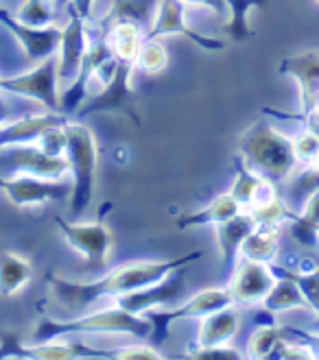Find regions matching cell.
Returning <instances> with one entry per match:
<instances>
[{
	"label": "cell",
	"instance_id": "6da1fadb",
	"mask_svg": "<svg viewBox=\"0 0 319 360\" xmlns=\"http://www.w3.org/2000/svg\"><path fill=\"white\" fill-rule=\"evenodd\" d=\"M199 258H201V253L193 251V253H188V256L173 258V260L127 262V264L114 269L112 273L103 275V278H99V280H90V282L63 280V278H57V275L51 273V275H46V282L51 286L53 297L63 306V310L77 314V312H83L90 306H94L99 300H105V297L116 300V297H120V295L158 284L164 278H168L171 273H175L177 269H184Z\"/></svg>",
	"mask_w": 319,
	"mask_h": 360
},
{
	"label": "cell",
	"instance_id": "7a4b0ae2",
	"mask_svg": "<svg viewBox=\"0 0 319 360\" xmlns=\"http://www.w3.org/2000/svg\"><path fill=\"white\" fill-rule=\"evenodd\" d=\"M154 323L144 314L127 312L120 306H110L99 312H90L75 319L57 321V319H42L33 332L35 343L39 341H53L61 336H75V334H132V336H151Z\"/></svg>",
	"mask_w": 319,
	"mask_h": 360
},
{
	"label": "cell",
	"instance_id": "3957f363",
	"mask_svg": "<svg viewBox=\"0 0 319 360\" xmlns=\"http://www.w3.org/2000/svg\"><path fill=\"white\" fill-rule=\"evenodd\" d=\"M239 153L249 168L273 184L284 181L297 166L293 140L265 122H256L243 134Z\"/></svg>",
	"mask_w": 319,
	"mask_h": 360
},
{
	"label": "cell",
	"instance_id": "277c9868",
	"mask_svg": "<svg viewBox=\"0 0 319 360\" xmlns=\"http://www.w3.org/2000/svg\"><path fill=\"white\" fill-rule=\"evenodd\" d=\"M66 160L73 175V195H70V214L81 217L92 205L94 177L99 164V146L94 134L86 124L66 122Z\"/></svg>",
	"mask_w": 319,
	"mask_h": 360
},
{
	"label": "cell",
	"instance_id": "5b68a950",
	"mask_svg": "<svg viewBox=\"0 0 319 360\" xmlns=\"http://www.w3.org/2000/svg\"><path fill=\"white\" fill-rule=\"evenodd\" d=\"M55 225L59 229L61 238L68 243V247L83 258L88 271H103L108 266L114 236L105 221L94 223H70L61 217H55Z\"/></svg>",
	"mask_w": 319,
	"mask_h": 360
},
{
	"label": "cell",
	"instance_id": "8992f818",
	"mask_svg": "<svg viewBox=\"0 0 319 360\" xmlns=\"http://www.w3.org/2000/svg\"><path fill=\"white\" fill-rule=\"evenodd\" d=\"M237 304L234 295L227 288H206L197 295H193L190 300H186L180 306H173L171 310H151L146 312V316L154 323L151 336L158 343H162L166 338L168 326L173 321H184V319H206V316L215 314L223 308H230Z\"/></svg>",
	"mask_w": 319,
	"mask_h": 360
},
{
	"label": "cell",
	"instance_id": "52a82bcc",
	"mask_svg": "<svg viewBox=\"0 0 319 360\" xmlns=\"http://www.w3.org/2000/svg\"><path fill=\"white\" fill-rule=\"evenodd\" d=\"M0 193L7 197L13 207H37L44 203H59L66 201L73 195V181L39 177V175H13V177H0Z\"/></svg>",
	"mask_w": 319,
	"mask_h": 360
},
{
	"label": "cell",
	"instance_id": "ba28073f",
	"mask_svg": "<svg viewBox=\"0 0 319 360\" xmlns=\"http://www.w3.org/2000/svg\"><path fill=\"white\" fill-rule=\"evenodd\" d=\"M59 57L53 55L35 63V68L18 77H0V92L27 96L42 103L51 112H59Z\"/></svg>",
	"mask_w": 319,
	"mask_h": 360
},
{
	"label": "cell",
	"instance_id": "9c48e42d",
	"mask_svg": "<svg viewBox=\"0 0 319 360\" xmlns=\"http://www.w3.org/2000/svg\"><path fill=\"white\" fill-rule=\"evenodd\" d=\"M136 68V63L132 61H120L116 63V68L112 77L105 81V86L99 94H94L88 103H83V108L79 110V116H90L99 112H120L127 114L134 122H140L136 112H134V98L136 92L132 90V72Z\"/></svg>",
	"mask_w": 319,
	"mask_h": 360
},
{
	"label": "cell",
	"instance_id": "30bf717a",
	"mask_svg": "<svg viewBox=\"0 0 319 360\" xmlns=\"http://www.w3.org/2000/svg\"><path fill=\"white\" fill-rule=\"evenodd\" d=\"M0 25H3L18 41V46L25 51V55L33 61L39 63L53 55L59 53L61 44V27L51 25V27H29L23 25L20 20L5 7H0Z\"/></svg>",
	"mask_w": 319,
	"mask_h": 360
},
{
	"label": "cell",
	"instance_id": "8fae6325",
	"mask_svg": "<svg viewBox=\"0 0 319 360\" xmlns=\"http://www.w3.org/2000/svg\"><path fill=\"white\" fill-rule=\"evenodd\" d=\"M186 5L182 0H160L158 5V13L154 18L151 27L146 31V39H160V37H168V35H184L190 41H195L197 46L206 49V51H223V41L221 39H212L206 37L197 31L190 29V25L186 22Z\"/></svg>",
	"mask_w": 319,
	"mask_h": 360
},
{
	"label": "cell",
	"instance_id": "7c38bea8",
	"mask_svg": "<svg viewBox=\"0 0 319 360\" xmlns=\"http://www.w3.org/2000/svg\"><path fill=\"white\" fill-rule=\"evenodd\" d=\"M184 273H186V269H177L175 273H171L168 278H164L158 284H151V286H146V288L120 295V297L114 300V304L120 306L127 312L142 314V316L146 312H151V310H160L164 306H171V304L177 302V297L182 295Z\"/></svg>",
	"mask_w": 319,
	"mask_h": 360
},
{
	"label": "cell",
	"instance_id": "4fadbf2b",
	"mask_svg": "<svg viewBox=\"0 0 319 360\" xmlns=\"http://www.w3.org/2000/svg\"><path fill=\"white\" fill-rule=\"evenodd\" d=\"M275 286V275L269 264L256 262V260H247L234 269L230 290L234 295L237 304H263L267 300V295Z\"/></svg>",
	"mask_w": 319,
	"mask_h": 360
},
{
	"label": "cell",
	"instance_id": "5bb4252c",
	"mask_svg": "<svg viewBox=\"0 0 319 360\" xmlns=\"http://www.w3.org/2000/svg\"><path fill=\"white\" fill-rule=\"evenodd\" d=\"M0 160L18 173H29L51 179H61L70 171V164L66 158H53L42 151L37 144L11 146V149L0 151Z\"/></svg>",
	"mask_w": 319,
	"mask_h": 360
},
{
	"label": "cell",
	"instance_id": "9a60e30c",
	"mask_svg": "<svg viewBox=\"0 0 319 360\" xmlns=\"http://www.w3.org/2000/svg\"><path fill=\"white\" fill-rule=\"evenodd\" d=\"M88 37V20L68 9V25L61 29V44H59V77L73 81L79 70L83 57L90 51Z\"/></svg>",
	"mask_w": 319,
	"mask_h": 360
},
{
	"label": "cell",
	"instance_id": "2e32d148",
	"mask_svg": "<svg viewBox=\"0 0 319 360\" xmlns=\"http://www.w3.org/2000/svg\"><path fill=\"white\" fill-rule=\"evenodd\" d=\"M66 122H68V116H63L59 112H46V114H33V116L18 118L7 124H0V151L11 149V146L35 144L46 131Z\"/></svg>",
	"mask_w": 319,
	"mask_h": 360
},
{
	"label": "cell",
	"instance_id": "e0dca14e",
	"mask_svg": "<svg viewBox=\"0 0 319 360\" xmlns=\"http://www.w3.org/2000/svg\"><path fill=\"white\" fill-rule=\"evenodd\" d=\"M280 72L300 83L304 112L313 110L319 101V49L297 53L280 63Z\"/></svg>",
	"mask_w": 319,
	"mask_h": 360
},
{
	"label": "cell",
	"instance_id": "ac0fdd59",
	"mask_svg": "<svg viewBox=\"0 0 319 360\" xmlns=\"http://www.w3.org/2000/svg\"><path fill=\"white\" fill-rule=\"evenodd\" d=\"M256 219H254L251 212L243 210L237 217H232L225 223L215 225L217 227V243L221 249V258H223V266L230 269L237 260V253H241V245L245 243V238L256 227Z\"/></svg>",
	"mask_w": 319,
	"mask_h": 360
},
{
	"label": "cell",
	"instance_id": "d6986e66",
	"mask_svg": "<svg viewBox=\"0 0 319 360\" xmlns=\"http://www.w3.org/2000/svg\"><path fill=\"white\" fill-rule=\"evenodd\" d=\"M239 326H241V314L234 306L210 314V316H206V319H201L197 345H201V347L227 345L232 338L237 336Z\"/></svg>",
	"mask_w": 319,
	"mask_h": 360
},
{
	"label": "cell",
	"instance_id": "ffe728a7",
	"mask_svg": "<svg viewBox=\"0 0 319 360\" xmlns=\"http://www.w3.org/2000/svg\"><path fill=\"white\" fill-rule=\"evenodd\" d=\"M33 275L31 260L15 251H0V297H13L23 290Z\"/></svg>",
	"mask_w": 319,
	"mask_h": 360
},
{
	"label": "cell",
	"instance_id": "44dd1931",
	"mask_svg": "<svg viewBox=\"0 0 319 360\" xmlns=\"http://www.w3.org/2000/svg\"><path fill=\"white\" fill-rule=\"evenodd\" d=\"M144 39H146L144 29L132 22H114L108 27V33H105V41H108L114 57L132 63H136V57L144 44Z\"/></svg>",
	"mask_w": 319,
	"mask_h": 360
},
{
	"label": "cell",
	"instance_id": "7402d4cb",
	"mask_svg": "<svg viewBox=\"0 0 319 360\" xmlns=\"http://www.w3.org/2000/svg\"><path fill=\"white\" fill-rule=\"evenodd\" d=\"M158 5H160V0H114L108 15L103 20L110 25L132 22L149 31V27H151L154 18L158 13Z\"/></svg>",
	"mask_w": 319,
	"mask_h": 360
},
{
	"label": "cell",
	"instance_id": "603a6c76",
	"mask_svg": "<svg viewBox=\"0 0 319 360\" xmlns=\"http://www.w3.org/2000/svg\"><path fill=\"white\" fill-rule=\"evenodd\" d=\"M239 212H243L241 203L230 193H225V195H219L217 199H212L204 210L195 212V214L180 219L177 227L186 229V227H199V225H219V223L230 221L232 217H237Z\"/></svg>",
	"mask_w": 319,
	"mask_h": 360
},
{
	"label": "cell",
	"instance_id": "cb8c5ba5",
	"mask_svg": "<svg viewBox=\"0 0 319 360\" xmlns=\"http://www.w3.org/2000/svg\"><path fill=\"white\" fill-rule=\"evenodd\" d=\"M241 256L247 260L271 264L278 258V225L258 223L241 245Z\"/></svg>",
	"mask_w": 319,
	"mask_h": 360
},
{
	"label": "cell",
	"instance_id": "d4e9b609",
	"mask_svg": "<svg viewBox=\"0 0 319 360\" xmlns=\"http://www.w3.org/2000/svg\"><path fill=\"white\" fill-rule=\"evenodd\" d=\"M275 278H280V280L275 282V286L267 295V300L263 302L267 312L278 314V312H289L297 308H308L304 292L291 278H287V275H275Z\"/></svg>",
	"mask_w": 319,
	"mask_h": 360
},
{
	"label": "cell",
	"instance_id": "484cf974",
	"mask_svg": "<svg viewBox=\"0 0 319 360\" xmlns=\"http://www.w3.org/2000/svg\"><path fill=\"white\" fill-rule=\"evenodd\" d=\"M234 160H237V181H234L230 195L241 203L243 210H249V205L254 203V197H256V193H258V188L263 186L265 177L258 175L256 171H254V168H249L245 164V160L241 158V153Z\"/></svg>",
	"mask_w": 319,
	"mask_h": 360
},
{
	"label": "cell",
	"instance_id": "4316f807",
	"mask_svg": "<svg viewBox=\"0 0 319 360\" xmlns=\"http://www.w3.org/2000/svg\"><path fill=\"white\" fill-rule=\"evenodd\" d=\"M57 7L53 0H23V5L15 9V18L29 27H51L57 25Z\"/></svg>",
	"mask_w": 319,
	"mask_h": 360
},
{
	"label": "cell",
	"instance_id": "83f0119b",
	"mask_svg": "<svg viewBox=\"0 0 319 360\" xmlns=\"http://www.w3.org/2000/svg\"><path fill=\"white\" fill-rule=\"evenodd\" d=\"M293 229L291 234L293 238H297L302 245H315L317 243V231H319V188L313 190V195L308 197L304 212L300 214V219H293Z\"/></svg>",
	"mask_w": 319,
	"mask_h": 360
},
{
	"label": "cell",
	"instance_id": "f1b7e54d",
	"mask_svg": "<svg viewBox=\"0 0 319 360\" xmlns=\"http://www.w3.org/2000/svg\"><path fill=\"white\" fill-rule=\"evenodd\" d=\"M227 13H230V33L237 41H245L251 37V29L247 25V13L251 9L261 7L267 0H225Z\"/></svg>",
	"mask_w": 319,
	"mask_h": 360
},
{
	"label": "cell",
	"instance_id": "f546056e",
	"mask_svg": "<svg viewBox=\"0 0 319 360\" xmlns=\"http://www.w3.org/2000/svg\"><path fill=\"white\" fill-rule=\"evenodd\" d=\"M280 343H282V332L273 323H267V326L256 328L249 336L247 354L249 358H271Z\"/></svg>",
	"mask_w": 319,
	"mask_h": 360
},
{
	"label": "cell",
	"instance_id": "4dcf8cb0",
	"mask_svg": "<svg viewBox=\"0 0 319 360\" xmlns=\"http://www.w3.org/2000/svg\"><path fill=\"white\" fill-rule=\"evenodd\" d=\"M168 66V53L158 39H144V44L136 57V68L149 75H158Z\"/></svg>",
	"mask_w": 319,
	"mask_h": 360
},
{
	"label": "cell",
	"instance_id": "1f68e13d",
	"mask_svg": "<svg viewBox=\"0 0 319 360\" xmlns=\"http://www.w3.org/2000/svg\"><path fill=\"white\" fill-rule=\"evenodd\" d=\"M293 151L297 158V164L313 166L319 158V136L311 129L302 131L297 138H293Z\"/></svg>",
	"mask_w": 319,
	"mask_h": 360
},
{
	"label": "cell",
	"instance_id": "d6a6232c",
	"mask_svg": "<svg viewBox=\"0 0 319 360\" xmlns=\"http://www.w3.org/2000/svg\"><path fill=\"white\" fill-rule=\"evenodd\" d=\"M35 144L39 146L42 151L49 153V155H53V158H66V144H68V138H66V124L55 127V129L46 131Z\"/></svg>",
	"mask_w": 319,
	"mask_h": 360
},
{
	"label": "cell",
	"instance_id": "836d02e7",
	"mask_svg": "<svg viewBox=\"0 0 319 360\" xmlns=\"http://www.w3.org/2000/svg\"><path fill=\"white\" fill-rule=\"evenodd\" d=\"M94 356H108V358H116V360H158L162 358L158 349L146 347V345H130V347H118L112 352H99L92 349Z\"/></svg>",
	"mask_w": 319,
	"mask_h": 360
},
{
	"label": "cell",
	"instance_id": "e575fe53",
	"mask_svg": "<svg viewBox=\"0 0 319 360\" xmlns=\"http://www.w3.org/2000/svg\"><path fill=\"white\" fill-rule=\"evenodd\" d=\"M190 358H199V360H234V358H241V354L230 347V345H217V347H201L195 345L193 349L188 352Z\"/></svg>",
	"mask_w": 319,
	"mask_h": 360
},
{
	"label": "cell",
	"instance_id": "d590c367",
	"mask_svg": "<svg viewBox=\"0 0 319 360\" xmlns=\"http://www.w3.org/2000/svg\"><path fill=\"white\" fill-rule=\"evenodd\" d=\"M186 7H204V9H210L219 15L227 13V3L225 0H182Z\"/></svg>",
	"mask_w": 319,
	"mask_h": 360
},
{
	"label": "cell",
	"instance_id": "8d00e7d4",
	"mask_svg": "<svg viewBox=\"0 0 319 360\" xmlns=\"http://www.w3.org/2000/svg\"><path fill=\"white\" fill-rule=\"evenodd\" d=\"M94 5H96V0H70V11L79 13L81 18H86L88 22H90V18L94 13Z\"/></svg>",
	"mask_w": 319,
	"mask_h": 360
},
{
	"label": "cell",
	"instance_id": "74e56055",
	"mask_svg": "<svg viewBox=\"0 0 319 360\" xmlns=\"http://www.w3.org/2000/svg\"><path fill=\"white\" fill-rule=\"evenodd\" d=\"M53 3H55L57 7H61V9H68V7H70V0H53Z\"/></svg>",
	"mask_w": 319,
	"mask_h": 360
},
{
	"label": "cell",
	"instance_id": "f35d334b",
	"mask_svg": "<svg viewBox=\"0 0 319 360\" xmlns=\"http://www.w3.org/2000/svg\"><path fill=\"white\" fill-rule=\"evenodd\" d=\"M3 120H5V105L0 101V124H3Z\"/></svg>",
	"mask_w": 319,
	"mask_h": 360
},
{
	"label": "cell",
	"instance_id": "ab89813d",
	"mask_svg": "<svg viewBox=\"0 0 319 360\" xmlns=\"http://www.w3.org/2000/svg\"><path fill=\"white\" fill-rule=\"evenodd\" d=\"M311 168H315V171H317V173H319V158H317V160H315V164H313V166H311Z\"/></svg>",
	"mask_w": 319,
	"mask_h": 360
},
{
	"label": "cell",
	"instance_id": "60d3db41",
	"mask_svg": "<svg viewBox=\"0 0 319 360\" xmlns=\"http://www.w3.org/2000/svg\"><path fill=\"white\" fill-rule=\"evenodd\" d=\"M317 3H319V0H317Z\"/></svg>",
	"mask_w": 319,
	"mask_h": 360
}]
</instances>
